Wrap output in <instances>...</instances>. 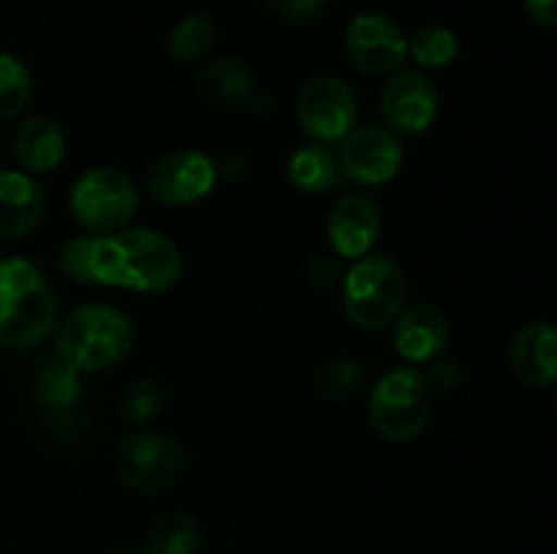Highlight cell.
<instances>
[{
  "mask_svg": "<svg viewBox=\"0 0 557 554\" xmlns=\"http://www.w3.org/2000/svg\"><path fill=\"white\" fill-rule=\"evenodd\" d=\"M406 299V272L386 255H364L343 277V313L357 329H386L403 313Z\"/></svg>",
  "mask_w": 557,
  "mask_h": 554,
  "instance_id": "cell-4",
  "label": "cell"
},
{
  "mask_svg": "<svg viewBox=\"0 0 557 554\" xmlns=\"http://www.w3.org/2000/svg\"><path fill=\"white\" fill-rule=\"evenodd\" d=\"M511 369L525 386L557 383V326L531 320L511 340Z\"/></svg>",
  "mask_w": 557,
  "mask_h": 554,
  "instance_id": "cell-15",
  "label": "cell"
},
{
  "mask_svg": "<svg viewBox=\"0 0 557 554\" xmlns=\"http://www.w3.org/2000/svg\"><path fill=\"white\" fill-rule=\"evenodd\" d=\"M428 378H430V383L441 386V389H455L457 380H460V373H457L455 362H438Z\"/></svg>",
  "mask_w": 557,
  "mask_h": 554,
  "instance_id": "cell-30",
  "label": "cell"
},
{
  "mask_svg": "<svg viewBox=\"0 0 557 554\" xmlns=\"http://www.w3.org/2000/svg\"><path fill=\"white\" fill-rule=\"evenodd\" d=\"M326 3H330V0H270L272 9L288 22L313 20L319 11H324Z\"/></svg>",
  "mask_w": 557,
  "mask_h": 554,
  "instance_id": "cell-28",
  "label": "cell"
},
{
  "mask_svg": "<svg viewBox=\"0 0 557 554\" xmlns=\"http://www.w3.org/2000/svg\"><path fill=\"white\" fill-rule=\"evenodd\" d=\"M555 405H557V396H555Z\"/></svg>",
  "mask_w": 557,
  "mask_h": 554,
  "instance_id": "cell-33",
  "label": "cell"
},
{
  "mask_svg": "<svg viewBox=\"0 0 557 554\" xmlns=\"http://www.w3.org/2000/svg\"><path fill=\"white\" fill-rule=\"evenodd\" d=\"M215 22L207 14H188L174 25L172 36H169V54L177 63H196L205 58L215 43Z\"/></svg>",
  "mask_w": 557,
  "mask_h": 554,
  "instance_id": "cell-21",
  "label": "cell"
},
{
  "mask_svg": "<svg viewBox=\"0 0 557 554\" xmlns=\"http://www.w3.org/2000/svg\"><path fill=\"white\" fill-rule=\"evenodd\" d=\"M134 324L112 304H85L63 320L58 331V356L74 373L90 375L114 367L131 353Z\"/></svg>",
  "mask_w": 557,
  "mask_h": 554,
  "instance_id": "cell-3",
  "label": "cell"
},
{
  "mask_svg": "<svg viewBox=\"0 0 557 554\" xmlns=\"http://www.w3.org/2000/svg\"><path fill=\"white\" fill-rule=\"evenodd\" d=\"M0 147H3V139H0Z\"/></svg>",
  "mask_w": 557,
  "mask_h": 554,
  "instance_id": "cell-32",
  "label": "cell"
},
{
  "mask_svg": "<svg viewBox=\"0 0 557 554\" xmlns=\"http://www.w3.org/2000/svg\"><path fill=\"white\" fill-rule=\"evenodd\" d=\"M288 182H292L294 190L305 196H319L326 193L330 188H335L341 182V163H337V155L319 144H305L288 158Z\"/></svg>",
  "mask_w": 557,
  "mask_h": 554,
  "instance_id": "cell-19",
  "label": "cell"
},
{
  "mask_svg": "<svg viewBox=\"0 0 557 554\" xmlns=\"http://www.w3.org/2000/svg\"><path fill=\"white\" fill-rule=\"evenodd\" d=\"M525 11L539 27H557V0H525Z\"/></svg>",
  "mask_w": 557,
  "mask_h": 554,
  "instance_id": "cell-29",
  "label": "cell"
},
{
  "mask_svg": "<svg viewBox=\"0 0 557 554\" xmlns=\"http://www.w3.org/2000/svg\"><path fill=\"white\" fill-rule=\"evenodd\" d=\"M381 234V212L368 196H343L326 221V239L332 253L346 261H359L373 250Z\"/></svg>",
  "mask_w": 557,
  "mask_h": 554,
  "instance_id": "cell-13",
  "label": "cell"
},
{
  "mask_svg": "<svg viewBox=\"0 0 557 554\" xmlns=\"http://www.w3.org/2000/svg\"><path fill=\"white\" fill-rule=\"evenodd\" d=\"M14 155L30 174H49L63 163L65 134L54 119L33 117L14 134Z\"/></svg>",
  "mask_w": 557,
  "mask_h": 554,
  "instance_id": "cell-18",
  "label": "cell"
},
{
  "mask_svg": "<svg viewBox=\"0 0 557 554\" xmlns=\"http://www.w3.org/2000/svg\"><path fill=\"white\" fill-rule=\"evenodd\" d=\"M58 266L76 282L141 293H163L183 277L177 244L152 228L69 239L58 253Z\"/></svg>",
  "mask_w": 557,
  "mask_h": 554,
  "instance_id": "cell-1",
  "label": "cell"
},
{
  "mask_svg": "<svg viewBox=\"0 0 557 554\" xmlns=\"http://www.w3.org/2000/svg\"><path fill=\"white\" fill-rule=\"evenodd\" d=\"M36 396L47 407H69L79 396V373L69 364H49L36 380Z\"/></svg>",
  "mask_w": 557,
  "mask_h": 554,
  "instance_id": "cell-26",
  "label": "cell"
},
{
  "mask_svg": "<svg viewBox=\"0 0 557 554\" xmlns=\"http://www.w3.org/2000/svg\"><path fill=\"white\" fill-rule=\"evenodd\" d=\"M381 112L392 130L408 136H419L438 117V90L422 74L395 76L381 92Z\"/></svg>",
  "mask_w": 557,
  "mask_h": 554,
  "instance_id": "cell-12",
  "label": "cell"
},
{
  "mask_svg": "<svg viewBox=\"0 0 557 554\" xmlns=\"http://www.w3.org/2000/svg\"><path fill=\"white\" fill-rule=\"evenodd\" d=\"M33 96L27 65L14 54H0V119H14L25 112Z\"/></svg>",
  "mask_w": 557,
  "mask_h": 554,
  "instance_id": "cell-24",
  "label": "cell"
},
{
  "mask_svg": "<svg viewBox=\"0 0 557 554\" xmlns=\"http://www.w3.org/2000/svg\"><path fill=\"white\" fill-rule=\"evenodd\" d=\"M41 185L22 172H0V239L27 237L44 217Z\"/></svg>",
  "mask_w": 557,
  "mask_h": 554,
  "instance_id": "cell-17",
  "label": "cell"
},
{
  "mask_svg": "<svg viewBox=\"0 0 557 554\" xmlns=\"http://www.w3.org/2000/svg\"><path fill=\"white\" fill-rule=\"evenodd\" d=\"M199 521L183 511H169V514L158 516L145 541V554H199Z\"/></svg>",
  "mask_w": 557,
  "mask_h": 554,
  "instance_id": "cell-20",
  "label": "cell"
},
{
  "mask_svg": "<svg viewBox=\"0 0 557 554\" xmlns=\"http://www.w3.org/2000/svg\"><path fill=\"white\" fill-rule=\"evenodd\" d=\"M341 141V152H337L341 172L351 182L368 185V188L395 179L403 166V158H406L400 139L392 130L379 128V125L354 128Z\"/></svg>",
  "mask_w": 557,
  "mask_h": 554,
  "instance_id": "cell-9",
  "label": "cell"
},
{
  "mask_svg": "<svg viewBox=\"0 0 557 554\" xmlns=\"http://www.w3.org/2000/svg\"><path fill=\"white\" fill-rule=\"evenodd\" d=\"M433 413V383L417 367H397L373 386L368 416L375 432L392 443H406L424 432Z\"/></svg>",
  "mask_w": 557,
  "mask_h": 554,
  "instance_id": "cell-5",
  "label": "cell"
},
{
  "mask_svg": "<svg viewBox=\"0 0 557 554\" xmlns=\"http://www.w3.org/2000/svg\"><path fill=\"white\" fill-rule=\"evenodd\" d=\"M346 49L359 71L386 76L406 63L408 38L392 16L370 11L351 20L346 30Z\"/></svg>",
  "mask_w": 557,
  "mask_h": 554,
  "instance_id": "cell-10",
  "label": "cell"
},
{
  "mask_svg": "<svg viewBox=\"0 0 557 554\" xmlns=\"http://www.w3.org/2000/svg\"><path fill=\"white\" fill-rule=\"evenodd\" d=\"M299 128L315 141H341L357 125V98L337 76H313L297 96Z\"/></svg>",
  "mask_w": 557,
  "mask_h": 554,
  "instance_id": "cell-8",
  "label": "cell"
},
{
  "mask_svg": "<svg viewBox=\"0 0 557 554\" xmlns=\"http://www.w3.org/2000/svg\"><path fill=\"white\" fill-rule=\"evenodd\" d=\"M58 326V299L36 264L0 261V345L33 348Z\"/></svg>",
  "mask_w": 557,
  "mask_h": 554,
  "instance_id": "cell-2",
  "label": "cell"
},
{
  "mask_svg": "<svg viewBox=\"0 0 557 554\" xmlns=\"http://www.w3.org/2000/svg\"><path fill=\"white\" fill-rule=\"evenodd\" d=\"M183 445L161 429H136L117 443L114 473L139 494H158L172 487L183 473Z\"/></svg>",
  "mask_w": 557,
  "mask_h": 554,
  "instance_id": "cell-7",
  "label": "cell"
},
{
  "mask_svg": "<svg viewBox=\"0 0 557 554\" xmlns=\"http://www.w3.org/2000/svg\"><path fill=\"white\" fill-rule=\"evenodd\" d=\"M109 554H139V552H136V549H131V546H117V549H112Z\"/></svg>",
  "mask_w": 557,
  "mask_h": 554,
  "instance_id": "cell-31",
  "label": "cell"
},
{
  "mask_svg": "<svg viewBox=\"0 0 557 554\" xmlns=\"http://www.w3.org/2000/svg\"><path fill=\"white\" fill-rule=\"evenodd\" d=\"M74 221L92 234L123 231L139 210V193L131 177L109 166L90 168L74 182L69 196Z\"/></svg>",
  "mask_w": 557,
  "mask_h": 554,
  "instance_id": "cell-6",
  "label": "cell"
},
{
  "mask_svg": "<svg viewBox=\"0 0 557 554\" xmlns=\"http://www.w3.org/2000/svg\"><path fill=\"white\" fill-rule=\"evenodd\" d=\"M218 166L199 150H177L150 168L147 188L163 206H188L212 193Z\"/></svg>",
  "mask_w": 557,
  "mask_h": 554,
  "instance_id": "cell-11",
  "label": "cell"
},
{
  "mask_svg": "<svg viewBox=\"0 0 557 554\" xmlns=\"http://www.w3.org/2000/svg\"><path fill=\"white\" fill-rule=\"evenodd\" d=\"M449 342V324L433 304H411L395 318V348L408 364L433 362Z\"/></svg>",
  "mask_w": 557,
  "mask_h": 554,
  "instance_id": "cell-14",
  "label": "cell"
},
{
  "mask_svg": "<svg viewBox=\"0 0 557 554\" xmlns=\"http://www.w3.org/2000/svg\"><path fill=\"white\" fill-rule=\"evenodd\" d=\"M305 272H308L310 282L319 288H335L341 286L343 277H346V272H343V264H341V255L335 253H315L313 259L308 261V266H305Z\"/></svg>",
  "mask_w": 557,
  "mask_h": 554,
  "instance_id": "cell-27",
  "label": "cell"
},
{
  "mask_svg": "<svg viewBox=\"0 0 557 554\" xmlns=\"http://www.w3.org/2000/svg\"><path fill=\"white\" fill-rule=\"evenodd\" d=\"M368 380V369L362 362L351 356H335L330 362H324L315 373V386H319L321 394L332 402L351 400L359 394V389Z\"/></svg>",
  "mask_w": 557,
  "mask_h": 554,
  "instance_id": "cell-22",
  "label": "cell"
},
{
  "mask_svg": "<svg viewBox=\"0 0 557 554\" xmlns=\"http://www.w3.org/2000/svg\"><path fill=\"white\" fill-rule=\"evenodd\" d=\"M163 400H166V391H163L161 380L141 375V378L131 380L128 389L120 396V418L128 424L150 421L163 407Z\"/></svg>",
  "mask_w": 557,
  "mask_h": 554,
  "instance_id": "cell-25",
  "label": "cell"
},
{
  "mask_svg": "<svg viewBox=\"0 0 557 554\" xmlns=\"http://www.w3.org/2000/svg\"><path fill=\"white\" fill-rule=\"evenodd\" d=\"M408 52H411V58L417 60L422 68L438 71L455 63L457 52H460V41H457V36L449 27L424 25L411 36Z\"/></svg>",
  "mask_w": 557,
  "mask_h": 554,
  "instance_id": "cell-23",
  "label": "cell"
},
{
  "mask_svg": "<svg viewBox=\"0 0 557 554\" xmlns=\"http://www.w3.org/2000/svg\"><path fill=\"white\" fill-rule=\"evenodd\" d=\"M199 96L215 112H239L253 98V76L250 68L234 54H218L207 60L199 71Z\"/></svg>",
  "mask_w": 557,
  "mask_h": 554,
  "instance_id": "cell-16",
  "label": "cell"
}]
</instances>
